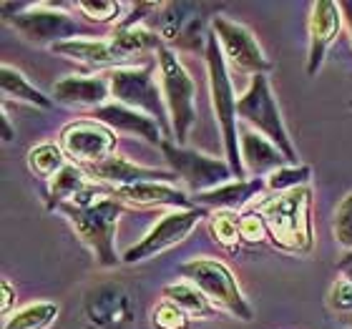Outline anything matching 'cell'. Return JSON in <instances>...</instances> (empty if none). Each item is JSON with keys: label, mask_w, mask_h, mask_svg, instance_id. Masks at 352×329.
Segmentation results:
<instances>
[{"label": "cell", "mask_w": 352, "mask_h": 329, "mask_svg": "<svg viewBox=\"0 0 352 329\" xmlns=\"http://www.w3.org/2000/svg\"><path fill=\"white\" fill-rule=\"evenodd\" d=\"M254 212L264 219L267 242L287 254H309L315 247L312 231V191L309 186L272 194L257 201Z\"/></svg>", "instance_id": "1"}, {"label": "cell", "mask_w": 352, "mask_h": 329, "mask_svg": "<svg viewBox=\"0 0 352 329\" xmlns=\"http://www.w3.org/2000/svg\"><path fill=\"white\" fill-rule=\"evenodd\" d=\"M58 212L68 219L76 236L101 269H116L124 262L116 251V229L124 214V204L113 198L111 191L86 206H63Z\"/></svg>", "instance_id": "2"}, {"label": "cell", "mask_w": 352, "mask_h": 329, "mask_svg": "<svg viewBox=\"0 0 352 329\" xmlns=\"http://www.w3.org/2000/svg\"><path fill=\"white\" fill-rule=\"evenodd\" d=\"M204 60H206V76H209V91H212V109L214 116H217V124H219L221 141H224V159L229 161L234 176L239 181L250 179L247 171H244L242 154H239V113H236V98L234 93V83H232V71H229L227 60H224V53H221L219 43H217V36L209 30V41H206L204 48Z\"/></svg>", "instance_id": "3"}, {"label": "cell", "mask_w": 352, "mask_h": 329, "mask_svg": "<svg viewBox=\"0 0 352 329\" xmlns=\"http://www.w3.org/2000/svg\"><path fill=\"white\" fill-rule=\"evenodd\" d=\"M63 3H3V21L33 45H60L74 41L81 28Z\"/></svg>", "instance_id": "4"}, {"label": "cell", "mask_w": 352, "mask_h": 329, "mask_svg": "<svg viewBox=\"0 0 352 329\" xmlns=\"http://www.w3.org/2000/svg\"><path fill=\"white\" fill-rule=\"evenodd\" d=\"M156 68H159V83H162L164 101L169 111L174 144L184 146L197 124V83L169 45H162L156 51Z\"/></svg>", "instance_id": "5"}, {"label": "cell", "mask_w": 352, "mask_h": 329, "mask_svg": "<svg viewBox=\"0 0 352 329\" xmlns=\"http://www.w3.org/2000/svg\"><path fill=\"white\" fill-rule=\"evenodd\" d=\"M156 56L144 60L141 66H126L111 71V98L121 106L136 109L141 113H146L162 126L166 141H174L171 133V121L169 111H166V101H164L162 83H156Z\"/></svg>", "instance_id": "6"}, {"label": "cell", "mask_w": 352, "mask_h": 329, "mask_svg": "<svg viewBox=\"0 0 352 329\" xmlns=\"http://www.w3.org/2000/svg\"><path fill=\"white\" fill-rule=\"evenodd\" d=\"M184 282H191L206 294V299L212 302L219 312L236 317L239 322H252L254 319V309L244 297L242 286L236 282L234 271L227 264L214 259V256H194L189 262L179 266Z\"/></svg>", "instance_id": "7"}, {"label": "cell", "mask_w": 352, "mask_h": 329, "mask_svg": "<svg viewBox=\"0 0 352 329\" xmlns=\"http://www.w3.org/2000/svg\"><path fill=\"white\" fill-rule=\"evenodd\" d=\"M236 113H239L242 124H247L250 128L262 133L264 139H270L285 154L287 161L292 163V166H297V148H294L292 139H289V131H287L282 111H279L277 95L272 91V83L267 76L250 78L247 91L239 95Z\"/></svg>", "instance_id": "8"}, {"label": "cell", "mask_w": 352, "mask_h": 329, "mask_svg": "<svg viewBox=\"0 0 352 329\" xmlns=\"http://www.w3.org/2000/svg\"><path fill=\"white\" fill-rule=\"evenodd\" d=\"M162 154L169 163V171H174L176 179L184 183V191H189L191 196L219 189L236 179L227 159L201 154V151L186 146H176L174 141H164Z\"/></svg>", "instance_id": "9"}, {"label": "cell", "mask_w": 352, "mask_h": 329, "mask_svg": "<svg viewBox=\"0 0 352 329\" xmlns=\"http://www.w3.org/2000/svg\"><path fill=\"white\" fill-rule=\"evenodd\" d=\"M83 329H133L136 299L121 282H103L88 289L81 309Z\"/></svg>", "instance_id": "10"}, {"label": "cell", "mask_w": 352, "mask_h": 329, "mask_svg": "<svg viewBox=\"0 0 352 329\" xmlns=\"http://www.w3.org/2000/svg\"><path fill=\"white\" fill-rule=\"evenodd\" d=\"M212 33L217 36V43H219L224 60L232 71L250 76V78L267 76L272 71V63L264 56L257 36L247 25L232 21V18H224V15H214Z\"/></svg>", "instance_id": "11"}, {"label": "cell", "mask_w": 352, "mask_h": 329, "mask_svg": "<svg viewBox=\"0 0 352 329\" xmlns=\"http://www.w3.org/2000/svg\"><path fill=\"white\" fill-rule=\"evenodd\" d=\"M206 10L209 5L201 3H162L154 18V30L164 41V45H174L184 51H199L206 48L209 33L204 30Z\"/></svg>", "instance_id": "12"}, {"label": "cell", "mask_w": 352, "mask_h": 329, "mask_svg": "<svg viewBox=\"0 0 352 329\" xmlns=\"http://www.w3.org/2000/svg\"><path fill=\"white\" fill-rule=\"evenodd\" d=\"M58 146L76 166L88 168L116 154V131L94 118H78L60 128Z\"/></svg>", "instance_id": "13"}, {"label": "cell", "mask_w": 352, "mask_h": 329, "mask_svg": "<svg viewBox=\"0 0 352 329\" xmlns=\"http://www.w3.org/2000/svg\"><path fill=\"white\" fill-rule=\"evenodd\" d=\"M201 219H206V209H199V206L184 209V212H166L154 227L148 229V234L144 239H139L126 251L124 264L146 262V259H154V256L179 247L197 229V224Z\"/></svg>", "instance_id": "14"}, {"label": "cell", "mask_w": 352, "mask_h": 329, "mask_svg": "<svg viewBox=\"0 0 352 329\" xmlns=\"http://www.w3.org/2000/svg\"><path fill=\"white\" fill-rule=\"evenodd\" d=\"M342 8L332 0H317L309 5L307 36H309V53H307V76H317L324 66V58L330 53L332 43L338 41L342 30Z\"/></svg>", "instance_id": "15"}, {"label": "cell", "mask_w": 352, "mask_h": 329, "mask_svg": "<svg viewBox=\"0 0 352 329\" xmlns=\"http://www.w3.org/2000/svg\"><path fill=\"white\" fill-rule=\"evenodd\" d=\"M86 174L91 181L101 183L106 189H124V186H136V183H146V181H166L174 183L179 181L174 171L169 168H151V166H141V163L129 161L126 156L113 154L106 161L96 163V166H88Z\"/></svg>", "instance_id": "16"}, {"label": "cell", "mask_w": 352, "mask_h": 329, "mask_svg": "<svg viewBox=\"0 0 352 329\" xmlns=\"http://www.w3.org/2000/svg\"><path fill=\"white\" fill-rule=\"evenodd\" d=\"M111 194L131 209H169V212L194 209V198L189 196V191L166 181H146L124 189H111Z\"/></svg>", "instance_id": "17"}, {"label": "cell", "mask_w": 352, "mask_h": 329, "mask_svg": "<svg viewBox=\"0 0 352 329\" xmlns=\"http://www.w3.org/2000/svg\"><path fill=\"white\" fill-rule=\"evenodd\" d=\"M53 103L71 106V109L98 111L111 98V78L109 73H91V76H66L56 81L51 93Z\"/></svg>", "instance_id": "18"}, {"label": "cell", "mask_w": 352, "mask_h": 329, "mask_svg": "<svg viewBox=\"0 0 352 329\" xmlns=\"http://www.w3.org/2000/svg\"><path fill=\"white\" fill-rule=\"evenodd\" d=\"M88 118L101 121V124H106L111 131H116V133H129V136L144 139L146 144H151V146L162 148V144L166 141L162 126L156 124L154 118L146 116V113H141V111H136V109L121 106V103H116V101L106 103V106H101L98 111L88 113Z\"/></svg>", "instance_id": "19"}, {"label": "cell", "mask_w": 352, "mask_h": 329, "mask_svg": "<svg viewBox=\"0 0 352 329\" xmlns=\"http://www.w3.org/2000/svg\"><path fill=\"white\" fill-rule=\"evenodd\" d=\"M51 51L60 58L76 60V63L91 68L96 73H111L116 68H126L124 58L113 48L111 38H74L60 45H53Z\"/></svg>", "instance_id": "20"}, {"label": "cell", "mask_w": 352, "mask_h": 329, "mask_svg": "<svg viewBox=\"0 0 352 329\" xmlns=\"http://www.w3.org/2000/svg\"><path fill=\"white\" fill-rule=\"evenodd\" d=\"M239 154H242L244 171L252 174V179H267L277 168L292 166L270 139H264L262 133H257L247 124L239 126Z\"/></svg>", "instance_id": "21"}, {"label": "cell", "mask_w": 352, "mask_h": 329, "mask_svg": "<svg viewBox=\"0 0 352 329\" xmlns=\"http://www.w3.org/2000/svg\"><path fill=\"white\" fill-rule=\"evenodd\" d=\"M267 189V179H234V181L224 183L219 189H212L206 194H197L194 206L206 209V212H242L244 206H250L254 198L262 196V191Z\"/></svg>", "instance_id": "22"}, {"label": "cell", "mask_w": 352, "mask_h": 329, "mask_svg": "<svg viewBox=\"0 0 352 329\" xmlns=\"http://www.w3.org/2000/svg\"><path fill=\"white\" fill-rule=\"evenodd\" d=\"M91 183L94 181L88 179L86 168L68 161L66 166L60 168L58 174L48 181V194H45V206H48V212H58L60 206L74 204L76 198L81 196Z\"/></svg>", "instance_id": "23"}, {"label": "cell", "mask_w": 352, "mask_h": 329, "mask_svg": "<svg viewBox=\"0 0 352 329\" xmlns=\"http://www.w3.org/2000/svg\"><path fill=\"white\" fill-rule=\"evenodd\" d=\"M162 297L171 304L182 309L189 319H214L219 309L214 307L212 302L206 299V294L194 286L191 282H174V284L164 286Z\"/></svg>", "instance_id": "24"}, {"label": "cell", "mask_w": 352, "mask_h": 329, "mask_svg": "<svg viewBox=\"0 0 352 329\" xmlns=\"http://www.w3.org/2000/svg\"><path fill=\"white\" fill-rule=\"evenodd\" d=\"M0 91H3V101H21L28 103V106H36V109H51L53 98L36 88L33 83L25 78V76L13 66H3L0 68Z\"/></svg>", "instance_id": "25"}, {"label": "cell", "mask_w": 352, "mask_h": 329, "mask_svg": "<svg viewBox=\"0 0 352 329\" xmlns=\"http://www.w3.org/2000/svg\"><path fill=\"white\" fill-rule=\"evenodd\" d=\"M60 315V307L56 302H33L28 307L18 309L13 315L8 317L3 329H48L56 324Z\"/></svg>", "instance_id": "26"}, {"label": "cell", "mask_w": 352, "mask_h": 329, "mask_svg": "<svg viewBox=\"0 0 352 329\" xmlns=\"http://www.w3.org/2000/svg\"><path fill=\"white\" fill-rule=\"evenodd\" d=\"M68 163V156L63 154V148L58 144H38L28 151V168L30 174H36L38 179L51 181L53 176L58 174L60 168Z\"/></svg>", "instance_id": "27"}, {"label": "cell", "mask_w": 352, "mask_h": 329, "mask_svg": "<svg viewBox=\"0 0 352 329\" xmlns=\"http://www.w3.org/2000/svg\"><path fill=\"white\" fill-rule=\"evenodd\" d=\"M242 214L236 212H214L209 216V234L217 244H221L224 249H236L242 244Z\"/></svg>", "instance_id": "28"}, {"label": "cell", "mask_w": 352, "mask_h": 329, "mask_svg": "<svg viewBox=\"0 0 352 329\" xmlns=\"http://www.w3.org/2000/svg\"><path fill=\"white\" fill-rule=\"evenodd\" d=\"M74 8L78 10V13L83 15V18H88V21L94 23H101V25H106V23H116V25H121L126 18V3H116V0H96V3H88V0H78V3H74Z\"/></svg>", "instance_id": "29"}, {"label": "cell", "mask_w": 352, "mask_h": 329, "mask_svg": "<svg viewBox=\"0 0 352 329\" xmlns=\"http://www.w3.org/2000/svg\"><path fill=\"white\" fill-rule=\"evenodd\" d=\"M309 179H312V168L305 166V163L285 166L267 176V189H270L272 194H285V191H294V189L307 186Z\"/></svg>", "instance_id": "30"}, {"label": "cell", "mask_w": 352, "mask_h": 329, "mask_svg": "<svg viewBox=\"0 0 352 329\" xmlns=\"http://www.w3.org/2000/svg\"><path fill=\"white\" fill-rule=\"evenodd\" d=\"M332 234H335V242L345 251H352V191L347 196H342V201L335 209Z\"/></svg>", "instance_id": "31"}, {"label": "cell", "mask_w": 352, "mask_h": 329, "mask_svg": "<svg viewBox=\"0 0 352 329\" xmlns=\"http://www.w3.org/2000/svg\"><path fill=\"white\" fill-rule=\"evenodd\" d=\"M151 324L154 329H189L191 319L176 304L162 299L151 312Z\"/></svg>", "instance_id": "32"}, {"label": "cell", "mask_w": 352, "mask_h": 329, "mask_svg": "<svg viewBox=\"0 0 352 329\" xmlns=\"http://www.w3.org/2000/svg\"><path fill=\"white\" fill-rule=\"evenodd\" d=\"M327 307H330L332 315H350L352 312V284L345 277L332 282L330 292H327Z\"/></svg>", "instance_id": "33"}, {"label": "cell", "mask_w": 352, "mask_h": 329, "mask_svg": "<svg viewBox=\"0 0 352 329\" xmlns=\"http://www.w3.org/2000/svg\"><path fill=\"white\" fill-rule=\"evenodd\" d=\"M239 231H242V242L250 244V247H257V244L267 242V227H264V219L254 212V209L242 214Z\"/></svg>", "instance_id": "34"}, {"label": "cell", "mask_w": 352, "mask_h": 329, "mask_svg": "<svg viewBox=\"0 0 352 329\" xmlns=\"http://www.w3.org/2000/svg\"><path fill=\"white\" fill-rule=\"evenodd\" d=\"M3 317H10L13 315V307H15V289H13V284H10V279H3Z\"/></svg>", "instance_id": "35"}, {"label": "cell", "mask_w": 352, "mask_h": 329, "mask_svg": "<svg viewBox=\"0 0 352 329\" xmlns=\"http://www.w3.org/2000/svg\"><path fill=\"white\" fill-rule=\"evenodd\" d=\"M340 8H342V21H345V30H347V36H350V41H352V0H342V3H340Z\"/></svg>", "instance_id": "36"}, {"label": "cell", "mask_w": 352, "mask_h": 329, "mask_svg": "<svg viewBox=\"0 0 352 329\" xmlns=\"http://www.w3.org/2000/svg\"><path fill=\"white\" fill-rule=\"evenodd\" d=\"M13 139H15V128H13V124H10V118H8L6 109H3V141L10 144Z\"/></svg>", "instance_id": "37"}, {"label": "cell", "mask_w": 352, "mask_h": 329, "mask_svg": "<svg viewBox=\"0 0 352 329\" xmlns=\"http://www.w3.org/2000/svg\"><path fill=\"white\" fill-rule=\"evenodd\" d=\"M338 319H340V324H342V327L352 329V312H350V315H342V317H338Z\"/></svg>", "instance_id": "38"}, {"label": "cell", "mask_w": 352, "mask_h": 329, "mask_svg": "<svg viewBox=\"0 0 352 329\" xmlns=\"http://www.w3.org/2000/svg\"><path fill=\"white\" fill-rule=\"evenodd\" d=\"M340 271H342V274H345V279H347V282H350V284H352V264H347V266H342V269H340Z\"/></svg>", "instance_id": "39"}, {"label": "cell", "mask_w": 352, "mask_h": 329, "mask_svg": "<svg viewBox=\"0 0 352 329\" xmlns=\"http://www.w3.org/2000/svg\"><path fill=\"white\" fill-rule=\"evenodd\" d=\"M350 109H352V101H350Z\"/></svg>", "instance_id": "40"}]
</instances>
